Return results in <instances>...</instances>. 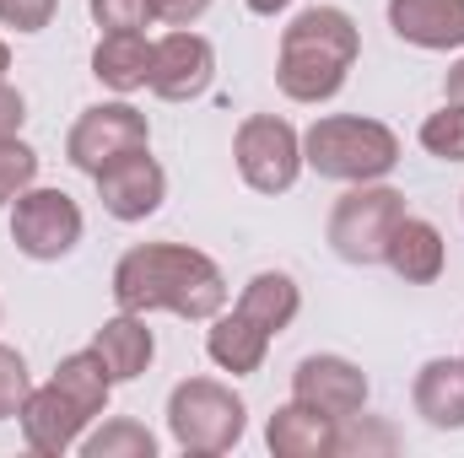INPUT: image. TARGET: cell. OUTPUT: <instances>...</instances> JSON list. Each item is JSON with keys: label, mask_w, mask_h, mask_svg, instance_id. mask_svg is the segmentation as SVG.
I'll return each mask as SVG.
<instances>
[{"label": "cell", "mask_w": 464, "mask_h": 458, "mask_svg": "<svg viewBox=\"0 0 464 458\" xmlns=\"http://www.w3.org/2000/svg\"><path fill=\"white\" fill-rule=\"evenodd\" d=\"M114 302L124 313L168 308L179 319H217L227 308V281L211 253L184 243H140L114 264Z\"/></svg>", "instance_id": "1"}, {"label": "cell", "mask_w": 464, "mask_h": 458, "mask_svg": "<svg viewBox=\"0 0 464 458\" xmlns=\"http://www.w3.org/2000/svg\"><path fill=\"white\" fill-rule=\"evenodd\" d=\"M362 54V33L341 5H308L286 33H281V60H276V87L292 103H330L346 87L351 65Z\"/></svg>", "instance_id": "2"}, {"label": "cell", "mask_w": 464, "mask_h": 458, "mask_svg": "<svg viewBox=\"0 0 464 458\" xmlns=\"http://www.w3.org/2000/svg\"><path fill=\"white\" fill-rule=\"evenodd\" d=\"M303 162H308L319 178L372 184V178L394 173V162H400V135H394L383 119L324 114V119H314V129L303 135Z\"/></svg>", "instance_id": "3"}, {"label": "cell", "mask_w": 464, "mask_h": 458, "mask_svg": "<svg viewBox=\"0 0 464 458\" xmlns=\"http://www.w3.org/2000/svg\"><path fill=\"white\" fill-rule=\"evenodd\" d=\"M248 426L243 399L217 377H184L168 394V432L184 453H227Z\"/></svg>", "instance_id": "4"}, {"label": "cell", "mask_w": 464, "mask_h": 458, "mask_svg": "<svg viewBox=\"0 0 464 458\" xmlns=\"http://www.w3.org/2000/svg\"><path fill=\"white\" fill-rule=\"evenodd\" d=\"M405 222V195L389 184H356L330 211V248L346 264H383L389 237Z\"/></svg>", "instance_id": "5"}, {"label": "cell", "mask_w": 464, "mask_h": 458, "mask_svg": "<svg viewBox=\"0 0 464 458\" xmlns=\"http://www.w3.org/2000/svg\"><path fill=\"white\" fill-rule=\"evenodd\" d=\"M232 162H237L248 189L286 195L303 173V135L281 114H248L232 135Z\"/></svg>", "instance_id": "6"}, {"label": "cell", "mask_w": 464, "mask_h": 458, "mask_svg": "<svg viewBox=\"0 0 464 458\" xmlns=\"http://www.w3.org/2000/svg\"><path fill=\"white\" fill-rule=\"evenodd\" d=\"M135 151H151V129H146V114L130 109V103H98V109H87L76 119L71 135H65L71 167H82L92 178L103 167L124 162V157H135Z\"/></svg>", "instance_id": "7"}, {"label": "cell", "mask_w": 464, "mask_h": 458, "mask_svg": "<svg viewBox=\"0 0 464 458\" xmlns=\"http://www.w3.org/2000/svg\"><path fill=\"white\" fill-rule=\"evenodd\" d=\"M11 243L27 259H65L82 243V205L65 189H22L11 211Z\"/></svg>", "instance_id": "8"}, {"label": "cell", "mask_w": 464, "mask_h": 458, "mask_svg": "<svg viewBox=\"0 0 464 458\" xmlns=\"http://www.w3.org/2000/svg\"><path fill=\"white\" fill-rule=\"evenodd\" d=\"M211 76H217V54H211V43H206L200 33L173 27L168 38L151 43V81H146V87H151L162 103H189V98H200V92L211 87Z\"/></svg>", "instance_id": "9"}, {"label": "cell", "mask_w": 464, "mask_h": 458, "mask_svg": "<svg viewBox=\"0 0 464 458\" xmlns=\"http://www.w3.org/2000/svg\"><path fill=\"white\" fill-rule=\"evenodd\" d=\"M292 399H303L335 421H356L367 405V372L346 356H308L292 372Z\"/></svg>", "instance_id": "10"}, {"label": "cell", "mask_w": 464, "mask_h": 458, "mask_svg": "<svg viewBox=\"0 0 464 458\" xmlns=\"http://www.w3.org/2000/svg\"><path fill=\"white\" fill-rule=\"evenodd\" d=\"M168 195V173L151 162V151H135L98 173V200L114 222H146Z\"/></svg>", "instance_id": "11"}, {"label": "cell", "mask_w": 464, "mask_h": 458, "mask_svg": "<svg viewBox=\"0 0 464 458\" xmlns=\"http://www.w3.org/2000/svg\"><path fill=\"white\" fill-rule=\"evenodd\" d=\"M22 437H27V448L44 458H60L71 453L76 443H82V432H87V415L54 388V383H44V388H33L27 394V405H22Z\"/></svg>", "instance_id": "12"}, {"label": "cell", "mask_w": 464, "mask_h": 458, "mask_svg": "<svg viewBox=\"0 0 464 458\" xmlns=\"http://www.w3.org/2000/svg\"><path fill=\"white\" fill-rule=\"evenodd\" d=\"M265 443H270L276 458H330L341 453V421L314 410V405H303V399H292V405H281L270 415Z\"/></svg>", "instance_id": "13"}, {"label": "cell", "mask_w": 464, "mask_h": 458, "mask_svg": "<svg viewBox=\"0 0 464 458\" xmlns=\"http://www.w3.org/2000/svg\"><path fill=\"white\" fill-rule=\"evenodd\" d=\"M389 27L416 49H464V0H389Z\"/></svg>", "instance_id": "14"}, {"label": "cell", "mask_w": 464, "mask_h": 458, "mask_svg": "<svg viewBox=\"0 0 464 458\" xmlns=\"http://www.w3.org/2000/svg\"><path fill=\"white\" fill-rule=\"evenodd\" d=\"M383 264H389L400 281H411V286H432V281L443 275V264H449V243H443V232L432 227V222L405 216V222L394 227V237H389Z\"/></svg>", "instance_id": "15"}, {"label": "cell", "mask_w": 464, "mask_h": 458, "mask_svg": "<svg viewBox=\"0 0 464 458\" xmlns=\"http://www.w3.org/2000/svg\"><path fill=\"white\" fill-rule=\"evenodd\" d=\"M411 399H416V415H421L427 426H438V432H459L464 426V361H454V356L427 361V367L416 372Z\"/></svg>", "instance_id": "16"}, {"label": "cell", "mask_w": 464, "mask_h": 458, "mask_svg": "<svg viewBox=\"0 0 464 458\" xmlns=\"http://www.w3.org/2000/svg\"><path fill=\"white\" fill-rule=\"evenodd\" d=\"M92 350L103 356V367H109L114 383H135V377L151 367L157 340H151V329H146V313H124V308H119V319H109V324L98 329Z\"/></svg>", "instance_id": "17"}, {"label": "cell", "mask_w": 464, "mask_h": 458, "mask_svg": "<svg viewBox=\"0 0 464 458\" xmlns=\"http://www.w3.org/2000/svg\"><path fill=\"white\" fill-rule=\"evenodd\" d=\"M92 76L109 92H140L151 81V38L146 33H103V43L92 49Z\"/></svg>", "instance_id": "18"}, {"label": "cell", "mask_w": 464, "mask_h": 458, "mask_svg": "<svg viewBox=\"0 0 464 458\" xmlns=\"http://www.w3.org/2000/svg\"><path fill=\"white\" fill-rule=\"evenodd\" d=\"M206 350H211V361H217L222 372H232V377H248V372H259V367H265L270 329H259L254 319H243V313L232 308L227 319H217V324H211Z\"/></svg>", "instance_id": "19"}, {"label": "cell", "mask_w": 464, "mask_h": 458, "mask_svg": "<svg viewBox=\"0 0 464 458\" xmlns=\"http://www.w3.org/2000/svg\"><path fill=\"white\" fill-rule=\"evenodd\" d=\"M297 308H303V291H297V281H292L286 270H259V275L243 286V297H237V313L254 319V324L270 329V335H281V329L297 319Z\"/></svg>", "instance_id": "20"}, {"label": "cell", "mask_w": 464, "mask_h": 458, "mask_svg": "<svg viewBox=\"0 0 464 458\" xmlns=\"http://www.w3.org/2000/svg\"><path fill=\"white\" fill-rule=\"evenodd\" d=\"M87 421H98L103 410H109V394H114V377H109V367H103V356L98 350H76V356H65L60 367H54V377H49Z\"/></svg>", "instance_id": "21"}, {"label": "cell", "mask_w": 464, "mask_h": 458, "mask_svg": "<svg viewBox=\"0 0 464 458\" xmlns=\"http://www.w3.org/2000/svg\"><path fill=\"white\" fill-rule=\"evenodd\" d=\"M87 458H151L157 453V437L140 426V421H109L103 432H92L82 443Z\"/></svg>", "instance_id": "22"}, {"label": "cell", "mask_w": 464, "mask_h": 458, "mask_svg": "<svg viewBox=\"0 0 464 458\" xmlns=\"http://www.w3.org/2000/svg\"><path fill=\"white\" fill-rule=\"evenodd\" d=\"M421 146L438 162H464V103H443L438 114L421 119Z\"/></svg>", "instance_id": "23"}, {"label": "cell", "mask_w": 464, "mask_h": 458, "mask_svg": "<svg viewBox=\"0 0 464 458\" xmlns=\"http://www.w3.org/2000/svg\"><path fill=\"white\" fill-rule=\"evenodd\" d=\"M33 178H38V151L22 146L16 135L0 140V205H11L22 189H33Z\"/></svg>", "instance_id": "24"}, {"label": "cell", "mask_w": 464, "mask_h": 458, "mask_svg": "<svg viewBox=\"0 0 464 458\" xmlns=\"http://www.w3.org/2000/svg\"><path fill=\"white\" fill-rule=\"evenodd\" d=\"M27 394H33V383H27V361H22L11 345H0V421L22 415Z\"/></svg>", "instance_id": "25"}, {"label": "cell", "mask_w": 464, "mask_h": 458, "mask_svg": "<svg viewBox=\"0 0 464 458\" xmlns=\"http://www.w3.org/2000/svg\"><path fill=\"white\" fill-rule=\"evenodd\" d=\"M92 22L103 33H140L151 22V0H92Z\"/></svg>", "instance_id": "26"}, {"label": "cell", "mask_w": 464, "mask_h": 458, "mask_svg": "<svg viewBox=\"0 0 464 458\" xmlns=\"http://www.w3.org/2000/svg\"><path fill=\"white\" fill-rule=\"evenodd\" d=\"M54 5L60 0H0V22L16 33H44L54 22Z\"/></svg>", "instance_id": "27"}, {"label": "cell", "mask_w": 464, "mask_h": 458, "mask_svg": "<svg viewBox=\"0 0 464 458\" xmlns=\"http://www.w3.org/2000/svg\"><path fill=\"white\" fill-rule=\"evenodd\" d=\"M206 5L211 0H151V16H162L168 27H189V22L206 16Z\"/></svg>", "instance_id": "28"}, {"label": "cell", "mask_w": 464, "mask_h": 458, "mask_svg": "<svg viewBox=\"0 0 464 458\" xmlns=\"http://www.w3.org/2000/svg\"><path fill=\"white\" fill-rule=\"evenodd\" d=\"M22 119H27V103H22V92L0 81V140H11V135L22 129Z\"/></svg>", "instance_id": "29"}, {"label": "cell", "mask_w": 464, "mask_h": 458, "mask_svg": "<svg viewBox=\"0 0 464 458\" xmlns=\"http://www.w3.org/2000/svg\"><path fill=\"white\" fill-rule=\"evenodd\" d=\"M443 92H449V103H464V60L449 71V81H443Z\"/></svg>", "instance_id": "30"}, {"label": "cell", "mask_w": 464, "mask_h": 458, "mask_svg": "<svg viewBox=\"0 0 464 458\" xmlns=\"http://www.w3.org/2000/svg\"><path fill=\"white\" fill-rule=\"evenodd\" d=\"M286 5H292V0H248L254 16H276V11H286Z\"/></svg>", "instance_id": "31"}, {"label": "cell", "mask_w": 464, "mask_h": 458, "mask_svg": "<svg viewBox=\"0 0 464 458\" xmlns=\"http://www.w3.org/2000/svg\"><path fill=\"white\" fill-rule=\"evenodd\" d=\"M5 71H11V49L0 43V81H5Z\"/></svg>", "instance_id": "32"}]
</instances>
